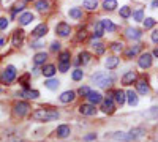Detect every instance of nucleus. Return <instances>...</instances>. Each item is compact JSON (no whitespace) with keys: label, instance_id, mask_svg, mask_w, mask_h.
I'll return each instance as SVG.
<instances>
[{"label":"nucleus","instance_id":"4c0bfd02","mask_svg":"<svg viewBox=\"0 0 158 142\" xmlns=\"http://www.w3.org/2000/svg\"><path fill=\"white\" fill-rule=\"evenodd\" d=\"M120 16H122L123 19L130 18V16H131V10H130L128 6H122V8H120Z\"/></svg>","mask_w":158,"mask_h":142},{"label":"nucleus","instance_id":"4be33fe9","mask_svg":"<svg viewBox=\"0 0 158 142\" xmlns=\"http://www.w3.org/2000/svg\"><path fill=\"white\" fill-rule=\"evenodd\" d=\"M46 60H48V54L46 52H38L33 57V63H35V65H44Z\"/></svg>","mask_w":158,"mask_h":142},{"label":"nucleus","instance_id":"473e14b6","mask_svg":"<svg viewBox=\"0 0 158 142\" xmlns=\"http://www.w3.org/2000/svg\"><path fill=\"white\" fill-rule=\"evenodd\" d=\"M71 77H73V81H81L82 77H84V71L77 68V70H74V71H73Z\"/></svg>","mask_w":158,"mask_h":142},{"label":"nucleus","instance_id":"9b49d317","mask_svg":"<svg viewBox=\"0 0 158 142\" xmlns=\"http://www.w3.org/2000/svg\"><path fill=\"white\" fill-rule=\"evenodd\" d=\"M112 95H114V101L117 103L118 106H123L125 104V101H127V92H123V90H115Z\"/></svg>","mask_w":158,"mask_h":142},{"label":"nucleus","instance_id":"dca6fc26","mask_svg":"<svg viewBox=\"0 0 158 142\" xmlns=\"http://www.w3.org/2000/svg\"><path fill=\"white\" fill-rule=\"evenodd\" d=\"M22 40H24V32L22 30H16L13 33V46H21L22 44Z\"/></svg>","mask_w":158,"mask_h":142},{"label":"nucleus","instance_id":"c85d7f7f","mask_svg":"<svg viewBox=\"0 0 158 142\" xmlns=\"http://www.w3.org/2000/svg\"><path fill=\"white\" fill-rule=\"evenodd\" d=\"M103 33H104V27H103V24H101V21H100V22H97V25H95L94 38H100V36H103Z\"/></svg>","mask_w":158,"mask_h":142},{"label":"nucleus","instance_id":"b1692460","mask_svg":"<svg viewBox=\"0 0 158 142\" xmlns=\"http://www.w3.org/2000/svg\"><path fill=\"white\" fill-rule=\"evenodd\" d=\"M44 85H46L49 90H57L59 85H60V82H59V79H51V77H49V79L44 82Z\"/></svg>","mask_w":158,"mask_h":142},{"label":"nucleus","instance_id":"ea45409f","mask_svg":"<svg viewBox=\"0 0 158 142\" xmlns=\"http://www.w3.org/2000/svg\"><path fill=\"white\" fill-rule=\"evenodd\" d=\"M111 49L114 51V52H122V51H123V44L122 43H112Z\"/></svg>","mask_w":158,"mask_h":142},{"label":"nucleus","instance_id":"de8ad7c7","mask_svg":"<svg viewBox=\"0 0 158 142\" xmlns=\"http://www.w3.org/2000/svg\"><path fill=\"white\" fill-rule=\"evenodd\" d=\"M97 137V134H89V136H85V140H92V139H95Z\"/></svg>","mask_w":158,"mask_h":142},{"label":"nucleus","instance_id":"bb28decb","mask_svg":"<svg viewBox=\"0 0 158 142\" xmlns=\"http://www.w3.org/2000/svg\"><path fill=\"white\" fill-rule=\"evenodd\" d=\"M68 14H70V18H73V19H81V18H82V10H81V8H71V10L68 11Z\"/></svg>","mask_w":158,"mask_h":142},{"label":"nucleus","instance_id":"423d86ee","mask_svg":"<svg viewBox=\"0 0 158 142\" xmlns=\"http://www.w3.org/2000/svg\"><path fill=\"white\" fill-rule=\"evenodd\" d=\"M29 109H30V106L27 104V103H24V101H19V103L15 104V114L19 115V117H24V115L29 112Z\"/></svg>","mask_w":158,"mask_h":142},{"label":"nucleus","instance_id":"2eb2a0df","mask_svg":"<svg viewBox=\"0 0 158 142\" xmlns=\"http://www.w3.org/2000/svg\"><path fill=\"white\" fill-rule=\"evenodd\" d=\"M127 36L130 38V40H139V38L142 36V33H141V30H139V29L128 27V29H127Z\"/></svg>","mask_w":158,"mask_h":142},{"label":"nucleus","instance_id":"412c9836","mask_svg":"<svg viewBox=\"0 0 158 142\" xmlns=\"http://www.w3.org/2000/svg\"><path fill=\"white\" fill-rule=\"evenodd\" d=\"M141 44H136V46H131L128 51H127V52H125V57L127 59H131V57H135V55H138L139 54V51H141Z\"/></svg>","mask_w":158,"mask_h":142},{"label":"nucleus","instance_id":"393cba45","mask_svg":"<svg viewBox=\"0 0 158 142\" xmlns=\"http://www.w3.org/2000/svg\"><path fill=\"white\" fill-rule=\"evenodd\" d=\"M101 24H103V27H104V30H106V32H114L117 27H115V25L112 24V21H109V19H103L101 21Z\"/></svg>","mask_w":158,"mask_h":142},{"label":"nucleus","instance_id":"e433bc0d","mask_svg":"<svg viewBox=\"0 0 158 142\" xmlns=\"http://www.w3.org/2000/svg\"><path fill=\"white\" fill-rule=\"evenodd\" d=\"M60 62H70V51H63L59 55V63Z\"/></svg>","mask_w":158,"mask_h":142},{"label":"nucleus","instance_id":"ddd939ff","mask_svg":"<svg viewBox=\"0 0 158 142\" xmlns=\"http://www.w3.org/2000/svg\"><path fill=\"white\" fill-rule=\"evenodd\" d=\"M48 33V25L46 24H40L38 27L32 32V35L35 36V38H41V36H44Z\"/></svg>","mask_w":158,"mask_h":142},{"label":"nucleus","instance_id":"5701e85b","mask_svg":"<svg viewBox=\"0 0 158 142\" xmlns=\"http://www.w3.org/2000/svg\"><path fill=\"white\" fill-rule=\"evenodd\" d=\"M56 71H57V68L49 63V65H44V67H43V71H41V73H43L46 77H52V76L56 74Z\"/></svg>","mask_w":158,"mask_h":142},{"label":"nucleus","instance_id":"39448f33","mask_svg":"<svg viewBox=\"0 0 158 142\" xmlns=\"http://www.w3.org/2000/svg\"><path fill=\"white\" fill-rule=\"evenodd\" d=\"M56 33H57L59 36H62V38L68 36V35L71 33V27H70V24H67V22H60V24H57V27H56Z\"/></svg>","mask_w":158,"mask_h":142},{"label":"nucleus","instance_id":"58836bf2","mask_svg":"<svg viewBox=\"0 0 158 142\" xmlns=\"http://www.w3.org/2000/svg\"><path fill=\"white\" fill-rule=\"evenodd\" d=\"M68 68H70V62H60V63H59V71L67 73Z\"/></svg>","mask_w":158,"mask_h":142},{"label":"nucleus","instance_id":"2f4dec72","mask_svg":"<svg viewBox=\"0 0 158 142\" xmlns=\"http://www.w3.org/2000/svg\"><path fill=\"white\" fill-rule=\"evenodd\" d=\"M98 6V0H84V8H87V10H95Z\"/></svg>","mask_w":158,"mask_h":142},{"label":"nucleus","instance_id":"6e6552de","mask_svg":"<svg viewBox=\"0 0 158 142\" xmlns=\"http://www.w3.org/2000/svg\"><path fill=\"white\" fill-rule=\"evenodd\" d=\"M79 112H81L82 115H87V117H90V115H95L97 114V109H95V104H81L79 106Z\"/></svg>","mask_w":158,"mask_h":142},{"label":"nucleus","instance_id":"f257e3e1","mask_svg":"<svg viewBox=\"0 0 158 142\" xmlns=\"http://www.w3.org/2000/svg\"><path fill=\"white\" fill-rule=\"evenodd\" d=\"M59 117V112L56 109H36L33 112V119L38 122H51V120H56Z\"/></svg>","mask_w":158,"mask_h":142},{"label":"nucleus","instance_id":"09e8293b","mask_svg":"<svg viewBox=\"0 0 158 142\" xmlns=\"http://www.w3.org/2000/svg\"><path fill=\"white\" fill-rule=\"evenodd\" d=\"M153 55H155V57H158V47H155V51H153Z\"/></svg>","mask_w":158,"mask_h":142},{"label":"nucleus","instance_id":"9d476101","mask_svg":"<svg viewBox=\"0 0 158 142\" xmlns=\"http://www.w3.org/2000/svg\"><path fill=\"white\" fill-rule=\"evenodd\" d=\"M87 99L90 104H98V103L103 101V95L100 92H94V90H90L89 95H87Z\"/></svg>","mask_w":158,"mask_h":142},{"label":"nucleus","instance_id":"8fccbe9b","mask_svg":"<svg viewBox=\"0 0 158 142\" xmlns=\"http://www.w3.org/2000/svg\"><path fill=\"white\" fill-rule=\"evenodd\" d=\"M152 6H158V0H155V2L152 3Z\"/></svg>","mask_w":158,"mask_h":142},{"label":"nucleus","instance_id":"1a4fd4ad","mask_svg":"<svg viewBox=\"0 0 158 142\" xmlns=\"http://www.w3.org/2000/svg\"><path fill=\"white\" fill-rule=\"evenodd\" d=\"M136 79H138V74H136V71H127V73L123 74V77H122V84L130 85V84L136 82Z\"/></svg>","mask_w":158,"mask_h":142},{"label":"nucleus","instance_id":"a211bd4d","mask_svg":"<svg viewBox=\"0 0 158 142\" xmlns=\"http://www.w3.org/2000/svg\"><path fill=\"white\" fill-rule=\"evenodd\" d=\"M127 99H128V103H130V106H136L138 101H139L136 92H133V90H128V92H127Z\"/></svg>","mask_w":158,"mask_h":142},{"label":"nucleus","instance_id":"7c9ffc66","mask_svg":"<svg viewBox=\"0 0 158 142\" xmlns=\"http://www.w3.org/2000/svg\"><path fill=\"white\" fill-rule=\"evenodd\" d=\"M142 133H144V130L142 128H135V130H131L130 131V139H138V137H141L142 136Z\"/></svg>","mask_w":158,"mask_h":142},{"label":"nucleus","instance_id":"3c124183","mask_svg":"<svg viewBox=\"0 0 158 142\" xmlns=\"http://www.w3.org/2000/svg\"><path fill=\"white\" fill-rule=\"evenodd\" d=\"M25 2H30V0H25Z\"/></svg>","mask_w":158,"mask_h":142},{"label":"nucleus","instance_id":"f8f14e48","mask_svg":"<svg viewBox=\"0 0 158 142\" xmlns=\"http://www.w3.org/2000/svg\"><path fill=\"white\" fill-rule=\"evenodd\" d=\"M56 134L59 136V137H68L70 134H71V130H70V126L68 125H60L59 128H57V131H56Z\"/></svg>","mask_w":158,"mask_h":142},{"label":"nucleus","instance_id":"49530a36","mask_svg":"<svg viewBox=\"0 0 158 142\" xmlns=\"http://www.w3.org/2000/svg\"><path fill=\"white\" fill-rule=\"evenodd\" d=\"M152 41L158 44V30H153L152 32Z\"/></svg>","mask_w":158,"mask_h":142},{"label":"nucleus","instance_id":"0eeeda50","mask_svg":"<svg viewBox=\"0 0 158 142\" xmlns=\"http://www.w3.org/2000/svg\"><path fill=\"white\" fill-rule=\"evenodd\" d=\"M103 112L106 114H112L115 111V106H114V98L112 96H108L106 99H103V106H101Z\"/></svg>","mask_w":158,"mask_h":142},{"label":"nucleus","instance_id":"c9c22d12","mask_svg":"<svg viewBox=\"0 0 158 142\" xmlns=\"http://www.w3.org/2000/svg\"><path fill=\"white\" fill-rule=\"evenodd\" d=\"M94 49H95V52H97L98 55H101V54L104 52V49H106V47H104L103 43H94Z\"/></svg>","mask_w":158,"mask_h":142},{"label":"nucleus","instance_id":"c756f323","mask_svg":"<svg viewBox=\"0 0 158 142\" xmlns=\"http://www.w3.org/2000/svg\"><path fill=\"white\" fill-rule=\"evenodd\" d=\"M35 8L38 11H46L49 8V2H48V0H38V2L35 3Z\"/></svg>","mask_w":158,"mask_h":142},{"label":"nucleus","instance_id":"37998d69","mask_svg":"<svg viewBox=\"0 0 158 142\" xmlns=\"http://www.w3.org/2000/svg\"><path fill=\"white\" fill-rule=\"evenodd\" d=\"M89 92H90V88H89V87H81V88L77 90V93H79V95H82V96H87Z\"/></svg>","mask_w":158,"mask_h":142},{"label":"nucleus","instance_id":"4468645a","mask_svg":"<svg viewBox=\"0 0 158 142\" xmlns=\"http://www.w3.org/2000/svg\"><path fill=\"white\" fill-rule=\"evenodd\" d=\"M74 98H76V92H73V90H67V92H63L60 95V101L62 103H71Z\"/></svg>","mask_w":158,"mask_h":142},{"label":"nucleus","instance_id":"a18cd8bd","mask_svg":"<svg viewBox=\"0 0 158 142\" xmlns=\"http://www.w3.org/2000/svg\"><path fill=\"white\" fill-rule=\"evenodd\" d=\"M59 49H60V43L54 41V43L51 44V51H54V52H56V51H59Z\"/></svg>","mask_w":158,"mask_h":142},{"label":"nucleus","instance_id":"f03ea898","mask_svg":"<svg viewBox=\"0 0 158 142\" xmlns=\"http://www.w3.org/2000/svg\"><path fill=\"white\" fill-rule=\"evenodd\" d=\"M92 81H94L98 87H101V88H108V87L112 85V77L108 73H104V71L95 73L94 76H92Z\"/></svg>","mask_w":158,"mask_h":142},{"label":"nucleus","instance_id":"aec40b11","mask_svg":"<svg viewBox=\"0 0 158 142\" xmlns=\"http://www.w3.org/2000/svg\"><path fill=\"white\" fill-rule=\"evenodd\" d=\"M104 65H106V68H108V70H114V68L118 65V59H117L115 55H111V57H108V59H106Z\"/></svg>","mask_w":158,"mask_h":142},{"label":"nucleus","instance_id":"72a5a7b5","mask_svg":"<svg viewBox=\"0 0 158 142\" xmlns=\"http://www.w3.org/2000/svg\"><path fill=\"white\" fill-rule=\"evenodd\" d=\"M90 59H92V55H90L89 52H85V51H84V52H81V54H79V62H82L84 65L90 62Z\"/></svg>","mask_w":158,"mask_h":142},{"label":"nucleus","instance_id":"cd10ccee","mask_svg":"<svg viewBox=\"0 0 158 142\" xmlns=\"http://www.w3.org/2000/svg\"><path fill=\"white\" fill-rule=\"evenodd\" d=\"M22 96H25V98H38L40 96V92L38 90H29V88H25L24 92H22Z\"/></svg>","mask_w":158,"mask_h":142},{"label":"nucleus","instance_id":"f704fd0d","mask_svg":"<svg viewBox=\"0 0 158 142\" xmlns=\"http://www.w3.org/2000/svg\"><path fill=\"white\" fill-rule=\"evenodd\" d=\"M142 22H144V29H152L153 25L156 24V21L153 18H147V19H144Z\"/></svg>","mask_w":158,"mask_h":142},{"label":"nucleus","instance_id":"6ab92c4d","mask_svg":"<svg viewBox=\"0 0 158 142\" xmlns=\"http://www.w3.org/2000/svg\"><path fill=\"white\" fill-rule=\"evenodd\" d=\"M136 88H138V92H139L141 95H146V93H149V90H150L146 81H138V82H136Z\"/></svg>","mask_w":158,"mask_h":142},{"label":"nucleus","instance_id":"79ce46f5","mask_svg":"<svg viewBox=\"0 0 158 142\" xmlns=\"http://www.w3.org/2000/svg\"><path fill=\"white\" fill-rule=\"evenodd\" d=\"M8 27V19L6 18H0V30H5Z\"/></svg>","mask_w":158,"mask_h":142},{"label":"nucleus","instance_id":"a878e982","mask_svg":"<svg viewBox=\"0 0 158 142\" xmlns=\"http://www.w3.org/2000/svg\"><path fill=\"white\" fill-rule=\"evenodd\" d=\"M103 8L108 10V11H112L117 8V0H104L103 2Z\"/></svg>","mask_w":158,"mask_h":142},{"label":"nucleus","instance_id":"7ed1b4c3","mask_svg":"<svg viewBox=\"0 0 158 142\" xmlns=\"http://www.w3.org/2000/svg\"><path fill=\"white\" fill-rule=\"evenodd\" d=\"M16 79V68L15 67H6V70H3L2 73V81L3 82H13Z\"/></svg>","mask_w":158,"mask_h":142},{"label":"nucleus","instance_id":"c03bdc74","mask_svg":"<svg viewBox=\"0 0 158 142\" xmlns=\"http://www.w3.org/2000/svg\"><path fill=\"white\" fill-rule=\"evenodd\" d=\"M85 38H87V32H85V29H81L77 33V40H85Z\"/></svg>","mask_w":158,"mask_h":142},{"label":"nucleus","instance_id":"a19ab883","mask_svg":"<svg viewBox=\"0 0 158 142\" xmlns=\"http://www.w3.org/2000/svg\"><path fill=\"white\" fill-rule=\"evenodd\" d=\"M133 18H135V21H138V22L144 21V11H142V10H138L135 14H133Z\"/></svg>","mask_w":158,"mask_h":142},{"label":"nucleus","instance_id":"20e7f679","mask_svg":"<svg viewBox=\"0 0 158 142\" xmlns=\"http://www.w3.org/2000/svg\"><path fill=\"white\" fill-rule=\"evenodd\" d=\"M138 63H139V67L141 68H150L152 67V54H149V52H144V54H141L139 55V59H138Z\"/></svg>","mask_w":158,"mask_h":142},{"label":"nucleus","instance_id":"f3484780","mask_svg":"<svg viewBox=\"0 0 158 142\" xmlns=\"http://www.w3.org/2000/svg\"><path fill=\"white\" fill-rule=\"evenodd\" d=\"M33 19H35V16L32 14V13H22V14L19 16V22H21V25H27V24H30Z\"/></svg>","mask_w":158,"mask_h":142}]
</instances>
